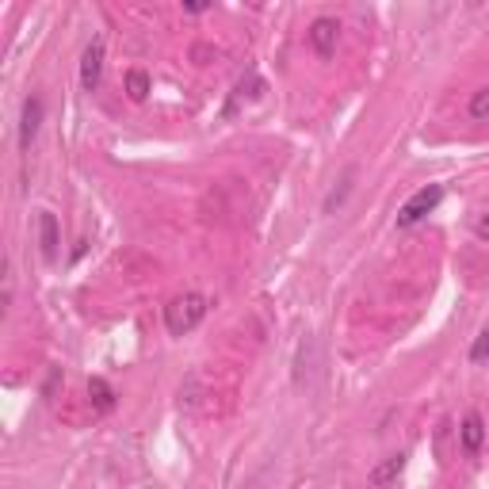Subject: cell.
Here are the masks:
<instances>
[{"label": "cell", "mask_w": 489, "mask_h": 489, "mask_svg": "<svg viewBox=\"0 0 489 489\" xmlns=\"http://www.w3.org/2000/svg\"><path fill=\"white\" fill-rule=\"evenodd\" d=\"M207 310H210V299H207V294H199V291L176 294V299L165 306V329L173 333V336H184V333H191V329L203 322Z\"/></svg>", "instance_id": "6da1fadb"}, {"label": "cell", "mask_w": 489, "mask_h": 489, "mask_svg": "<svg viewBox=\"0 0 489 489\" xmlns=\"http://www.w3.org/2000/svg\"><path fill=\"white\" fill-rule=\"evenodd\" d=\"M440 203H443V184H424V187H417L413 196L398 207V218H394L398 229H409V226L424 222Z\"/></svg>", "instance_id": "7a4b0ae2"}, {"label": "cell", "mask_w": 489, "mask_h": 489, "mask_svg": "<svg viewBox=\"0 0 489 489\" xmlns=\"http://www.w3.org/2000/svg\"><path fill=\"white\" fill-rule=\"evenodd\" d=\"M100 77H103V38H92L89 50H84V58H80V84H84V92H96Z\"/></svg>", "instance_id": "3957f363"}, {"label": "cell", "mask_w": 489, "mask_h": 489, "mask_svg": "<svg viewBox=\"0 0 489 489\" xmlns=\"http://www.w3.org/2000/svg\"><path fill=\"white\" fill-rule=\"evenodd\" d=\"M336 38H340V24L333 16H322V19H314V24H310V47L322 58H333Z\"/></svg>", "instance_id": "277c9868"}, {"label": "cell", "mask_w": 489, "mask_h": 489, "mask_svg": "<svg viewBox=\"0 0 489 489\" xmlns=\"http://www.w3.org/2000/svg\"><path fill=\"white\" fill-rule=\"evenodd\" d=\"M38 126H42V100L38 96H27L24 100V119H19V150H31Z\"/></svg>", "instance_id": "5b68a950"}, {"label": "cell", "mask_w": 489, "mask_h": 489, "mask_svg": "<svg viewBox=\"0 0 489 489\" xmlns=\"http://www.w3.org/2000/svg\"><path fill=\"white\" fill-rule=\"evenodd\" d=\"M459 440H462V452L466 455H478L482 452V443H485V420H482V413H466L462 417Z\"/></svg>", "instance_id": "8992f818"}, {"label": "cell", "mask_w": 489, "mask_h": 489, "mask_svg": "<svg viewBox=\"0 0 489 489\" xmlns=\"http://www.w3.org/2000/svg\"><path fill=\"white\" fill-rule=\"evenodd\" d=\"M38 241H42V257H47V260H58L61 238H58V218L50 215V210H42V215H38Z\"/></svg>", "instance_id": "52a82bcc"}, {"label": "cell", "mask_w": 489, "mask_h": 489, "mask_svg": "<svg viewBox=\"0 0 489 489\" xmlns=\"http://www.w3.org/2000/svg\"><path fill=\"white\" fill-rule=\"evenodd\" d=\"M406 452H398V455H390L387 462H382V466H375V471H371V485H390L401 471H406Z\"/></svg>", "instance_id": "ba28073f"}, {"label": "cell", "mask_w": 489, "mask_h": 489, "mask_svg": "<svg viewBox=\"0 0 489 489\" xmlns=\"http://www.w3.org/2000/svg\"><path fill=\"white\" fill-rule=\"evenodd\" d=\"M89 394H92L96 413H112L115 409V390L108 387V378H92L89 382Z\"/></svg>", "instance_id": "9c48e42d"}, {"label": "cell", "mask_w": 489, "mask_h": 489, "mask_svg": "<svg viewBox=\"0 0 489 489\" xmlns=\"http://www.w3.org/2000/svg\"><path fill=\"white\" fill-rule=\"evenodd\" d=\"M126 96H131L134 103H142L145 96H150V73H145V69H131V73H126Z\"/></svg>", "instance_id": "30bf717a"}, {"label": "cell", "mask_w": 489, "mask_h": 489, "mask_svg": "<svg viewBox=\"0 0 489 489\" xmlns=\"http://www.w3.org/2000/svg\"><path fill=\"white\" fill-rule=\"evenodd\" d=\"M471 119H489V89H478L474 96H471Z\"/></svg>", "instance_id": "8fae6325"}, {"label": "cell", "mask_w": 489, "mask_h": 489, "mask_svg": "<svg viewBox=\"0 0 489 489\" xmlns=\"http://www.w3.org/2000/svg\"><path fill=\"white\" fill-rule=\"evenodd\" d=\"M471 359L474 364H482V359H489V325L478 333V340H474V348H471Z\"/></svg>", "instance_id": "7c38bea8"}, {"label": "cell", "mask_w": 489, "mask_h": 489, "mask_svg": "<svg viewBox=\"0 0 489 489\" xmlns=\"http://www.w3.org/2000/svg\"><path fill=\"white\" fill-rule=\"evenodd\" d=\"M474 233H478L482 241H489V215H482V218L474 222Z\"/></svg>", "instance_id": "4fadbf2b"}, {"label": "cell", "mask_w": 489, "mask_h": 489, "mask_svg": "<svg viewBox=\"0 0 489 489\" xmlns=\"http://www.w3.org/2000/svg\"><path fill=\"white\" fill-rule=\"evenodd\" d=\"M210 5H203V0H191V5H184V12H191V16H199V12H207Z\"/></svg>", "instance_id": "5bb4252c"}]
</instances>
